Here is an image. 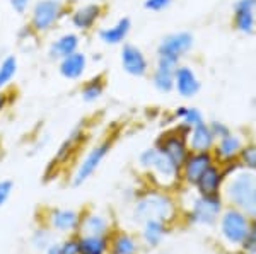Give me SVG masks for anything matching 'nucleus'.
I'll use <instances>...</instances> for the list:
<instances>
[{
    "mask_svg": "<svg viewBox=\"0 0 256 254\" xmlns=\"http://www.w3.org/2000/svg\"><path fill=\"white\" fill-rule=\"evenodd\" d=\"M132 219L135 224H142L146 220H162L174 225L181 219V210L178 198L172 191L160 188H148L137 195L132 205Z\"/></svg>",
    "mask_w": 256,
    "mask_h": 254,
    "instance_id": "1",
    "label": "nucleus"
},
{
    "mask_svg": "<svg viewBox=\"0 0 256 254\" xmlns=\"http://www.w3.org/2000/svg\"><path fill=\"white\" fill-rule=\"evenodd\" d=\"M184 191H186L188 196V203H180V220H183L188 227H216L218 217L226 208V202L222 198V195H198L193 188L186 186H184Z\"/></svg>",
    "mask_w": 256,
    "mask_h": 254,
    "instance_id": "2",
    "label": "nucleus"
},
{
    "mask_svg": "<svg viewBox=\"0 0 256 254\" xmlns=\"http://www.w3.org/2000/svg\"><path fill=\"white\" fill-rule=\"evenodd\" d=\"M222 198L226 205L241 210L250 219H256V173L238 166L227 176Z\"/></svg>",
    "mask_w": 256,
    "mask_h": 254,
    "instance_id": "3",
    "label": "nucleus"
},
{
    "mask_svg": "<svg viewBox=\"0 0 256 254\" xmlns=\"http://www.w3.org/2000/svg\"><path fill=\"white\" fill-rule=\"evenodd\" d=\"M250 217L238 208L226 205L214 229L217 232V241L220 248L230 254H239L250 234Z\"/></svg>",
    "mask_w": 256,
    "mask_h": 254,
    "instance_id": "4",
    "label": "nucleus"
},
{
    "mask_svg": "<svg viewBox=\"0 0 256 254\" xmlns=\"http://www.w3.org/2000/svg\"><path fill=\"white\" fill-rule=\"evenodd\" d=\"M138 167L146 171L156 188L174 191L181 186V169L172 161H169L166 155L160 154L156 145L147 147L138 154Z\"/></svg>",
    "mask_w": 256,
    "mask_h": 254,
    "instance_id": "5",
    "label": "nucleus"
},
{
    "mask_svg": "<svg viewBox=\"0 0 256 254\" xmlns=\"http://www.w3.org/2000/svg\"><path fill=\"white\" fill-rule=\"evenodd\" d=\"M72 12V5L65 0H36L30 9L28 29L32 36H43L55 29Z\"/></svg>",
    "mask_w": 256,
    "mask_h": 254,
    "instance_id": "6",
    "label": "nucleus"
},
{
    "mask_svg": "<svg viewBox=\"0 0 256 254\" xmlns=\"http://www.w3.org/2000/svg\"><path fill=\"white\" fill-rule=\"evenodd\" d=\"M188 133H190L188 126L181 125V123H176L174 126L160 132L154 143L159 149V152L166 155L169 161L174 162L180 169H181V166H183V162L186 161L188 154L192 152L188 147V138H186Z\"/></svg>",
    "mask_w": 256,
    "mask_h": 254,
    "instance_id": "7",
    "label": "nucleus"
},
{
    "mask_svg": "<svg viewBox=\"0 0 256 254\" xmlns=\"http://www.w3.org/2000/svg\"><path fill=\"white\" fill-rule=\"evenodd\" d=\"M111 149H113V138H104V140L96 143V145L86 154V157L79 162V166H77L76 173L72 176V186L79 188L84 183H88L94 176V173L101 167L102 161L110 155Z\"/></svg>",
    "mask_w": 256,
    "mask_h": 254,
    "instance_id": "8",
    "label": "nucleus"
},
{
    "mask_svg": "<svg viewBox=\"0 0 256 254\" xmlns=\"http://www.w3.org/2000/svg\"><path fill=\"white\" fill-rule=\"evenodd\" d=\"M195 46V36L190 31H174L160 38L156 48V56L168 58L181 63V60L188 55Z\"/></svg>",
    "mask_w": 256,
    "mask_h": 254,
    "instance_id": "9",
    "label": "nucleus"
},
{
    "mask_svg": "<svg viewBox=\"0 0 256 254\" xmlns=\"http://www.w3.org/2000/svg\"><path fill=\"white\" fill-rule=\"evenodd\" d=\"M120 63L126 75L144 79L150 73V61H148L146 51L134 43H123L120 50Z\"/></svg>",
    "mask_w": 256,
    "mask_h": 254,
    "instance_id": "10",
    "label": "nucleus"
},
{
    "mask_svg": "<svg viewBox=\"0 0 256 254\" xmlns=\"http://www.w3.org/2000/svg\"><path fill=\"white\" fill-rule=\"evenodd\" d=\"M82 220V212L70 210V208H48L43 222L52 231H56L60 234H77Z\"/></svg>",
    "mask_w": 256,
    "mask_h": 254,
    "instance_id": "11",
    "label": "nucleus"
},
{
    "mask_svg": "<svg viewBox=\"0 0 256 254\" xmlns=\"http://www.w3.org/2000/svg\"><path fill=\"white\" fill-rule=\"evenodd\" d=\"M212 164H216V157L212 152H190L186 161L183 162L180 171L181 186L193 188L196 179L200 178Z\"/></svg>",
    "mask_w": 256,
    "mask_h": 254,
    "instance_id": "12",
    "label": "nucleus"
},
{
    "mask_svg": "<svg viewBox=\"0 0 256 254\" xmlns=\"http://www.w3.org/2000/svg\"><path fill=\"white\" fill-rule=\"evenodd\" d=\"M106 5L99 2L86 3V5L76 7L70 12V24L76 31L89 32L99 24V20L104 17Z\"/></svg>",
    "mask_w": 256,
    "mask_h": 254,
    "instance_id": "13",
    "label": "nucleus"
},
{
    "mask_svg": "<svg viewBox=\"0 0 256 254\" xmlns=\"http://www.w3.org/2000/svg\"><path fill=\"white\" fill-rule=\"evenodd\" d=\"M230 26L239 34L256 32V0H236L232 5Z\"/></svg>",
    "mask_w": 256,
    "mask_h": 254,
    "instance_id": "14",
    "label": "nucleus"
},
{
    "mask_svg": "<svg viewBox=\"0 0 256 254\" xmlns=\"http://www.w3.org/2000/svg\"><path fill=\"white\" fill-rule=\"evenodd\" d=\"M244 143H246L244 137L238 132H230V133H227L226 137L217 138L216 145H214V150H212L214 157H216V162L220 164V166L238 162L239 154H241Z\"/></svg>",
    "mask_w": 256,
    "mask_h": 254,
    "instance_id": "15",
    "label": "nucleus"
},
{
    "mask_svg": "<svg viewBox=\"0 0 256 254\" xmlns=\"http://www.w3.org/2000/svg\"><path fill=\"white\" fill-rule=\"evenodd\" d=\"M178 67H180L178 61L156 56V63L148 73L156 91L160 94H171L174 91V72Z\"/></svg>",
    "mask_w": 256,
    "mask_h": 254,
    "instance_id": "16",
    "label": "nucleus"
},
{
    "mask_svg": "<svg viewBox=\"0 0 256 254\" xmlns=\"http://www.w3.org/2000/svg\"><path fill=\"white\" fill-rule=\"evenodd\" d=\"M226 179H227V173H226L224 166L216 162L196 179L193 190H195L198 195H207V196L222 195V188H224Z\"/></svg>",
    "mask_w": 256,
    "mask_h": 254,
    "instance_id": "17",
    "label": "nucleus"
},
{
    "mask_svg": "<svg viewBox=\"0 0 256 254\" xmlns=\"http://www.w3.org/2000/svg\"><path fill=\"white\" fill-rule=\"evenodd\" d=\"M172 231V225L162 220H146L140 224V232L138 239L142 243L144 249L147 251H154L160 244L164 243V239L169 236V232Z\"/></svg>",
    "mask_w": 256,
    "mask_h": 254,
    "instance_id": "18",
    "label": "nucleus"
},
{
    "mask_svg": "<svg viewBox=\"0 0 256 254\" xmlns=\"http://www.w3.org/2000/svg\"><path fill=\"white\" fill-rule=\"evenodd\" d=\"M202 91V80L195 72V68L190 65L180 63L174 72V92L183 99H193Z\"/></svg>",
    "mask_w": 256,
    "mask_h": 254,
    "instance_id": "19",
    "label": "nucleus"
},
{
    "mask_svg": "<svg viewBox=\"0 0 256 254\" xmlns=\"http://www.w3.org/2000/svg\"><path fill=\"white\" fill-rule=\"evenodd\" d=\"M110 239V254H142L144 246L138 236L132 234L125 229L114 227L108 236Z\"/></svg>",
    "mask_w": 256,
    "mask_h": 254,
    "instance_id": "20",
    "label": "nucleus"
},
{
    "mask_svg": "<svg viewBox=\"0 0 256 254\" xmlns=\"http://www.w3.org/2000/svg\"><path fill=\"white\" fill-rule=\"evenodd\" d=\"M114 229L113 220L104 214H98V212L84 210L82 212V220L79 225V232L77 234L84 236H110Z\"/></svg>",
    "mask_w": 256,
    "mask_h": 254,
    "instance_id": "21",
    "label": "nucleus"
},
{
    "mask_svg": "<svg viewBox=\"0 0 256 254\" xmlns=\"http://www.w3.org/2000/svg\"><path fill=\"white\" fill-rule=\"evenodd\" d=\"M132 27H134L132 19L126 17V15H123V17H120L113 26L99 29L98 38L104 44H110V46H122V44L126 41L128 36H130Z\"/></svg>",
    "mask_w": 256,
    "mask_h": 254,
    "instance_id": "22",
    "label": "nucleus"
},
{
    "mask_svg": "<svg viewBox=\"0 0 256 254\" xmlns=\"http://www.w3.org/2000/svg\"><path fill=\"white\" fill-rule=\"evenodd\" d=\"M80 36L77 32H64L56 39H53L48 46V58L52 61H60L65 56L79 51Z\"/></svg>",
    "mask_w": 256,
    "mask_h": 254,
    "instance_id": "23",
    "label": "nucleus"
},
{
    "mask_svg": "<svg viewBox=\"0 0 256 254\" xmlns=\"http://www.w3.org/2000/svg\"><path fill=\"white\" fill-rule=\"evenodd\" d=\"M188 147L192 152H212L217 138L214 137L212 130L208 126V121L196 125L188 133Z\"/></svg>",
    "mask_w": 256,
    "mask_h": 254,
    "instance_id": "24",
    "label": "nucleus"
},
{
    "mask_svg": "<svg viewBox=\"0 0 256 254\" xmlns=\"http://www.w3.org/2000/svg\"><path fill=\"white\" fill-rule=\"evenodd\" d=\"M88 68V55L84 51H76L58 61V73L67 80H79Z\"/></svg>",
    "mask_w": 256,
    "mask_h": 254,
    "instance_id": "25",
    "label": "nucleus"
},
{
    "mask_svg": "<svg viewBox=\"0 0 256 254\" xmlns=\"http://www.w3.org/2000/svg\"><path fill=\"white\" fill-rule=\"evenodd\" d=\"M106 87H108V79H106V73H96L90 79L84 80L79 89V94L82 97V101L88 102V104H92L101 99L106 92Z\"/></svg>",
    "mask_w": 256,
    "mask_h": 254,
    "instance_id": "26",
    "label": "nucleus"
},
{
    "mask_svg": "<svg viewBox=\"0 0 256 254\" xmlns=\"http://www.w3.org/2000/svg\"><path fill=\"white\" fill-rule=\"evenodd\" d=\"M79 254H110L108 236H84L77 234Z\"/></svg>",
    "mask_w": 256,
    "mask_h": 254,
    "instance_id": "27",
    "label": "nucleus"
},
{
    "mask_svg": "<svg viewBox=\"0 0 256 254\" xmlns=\"http://www.w3.org/2000/svg\"><path fill=\"white\" fill-rule=\"evenodd\" d=\"M172 121L181 123V125L188 126L192 130L193 126L202 125L207 120H205V114L202 113V109H198L196 106H180L172 113Z\"/></svg>",
    "mask_w": 256,
    "mask_h": 254,
    "instance_id": "28",
    "label": "nucleus"
},
{
    "mask_svg": "<svg viewBox=\"0 0 256 254\" xmlns=\"http://www.w3.org/2000/svg\"><path fill=\"white\" fill-rule=\"evenodd\" d=\"M19 68V60L16 55H7L0 61V92L10 84V80L16 77Z\"/></svg>",
    "mask_w": 256,
    "mask_h": 254,
    "instance_id": "29",
    "label": "nucleus"
},
{
    "mask_svg": "<svg viewBox=\"0 0 256 254\" xmlns=\"http://www.w3.org/2000/svg\"><path fill=\"white\" fill-rule=\"evenodd\" d=\"M82 140H84V132H82L80 128L74 130L72 135L60 145L58 154H56V161H67L68 155L74 152V149H77V145H79Z\"/></svg>",
    "mask_w": 256,
    "mask_h": 254,
    "instance_id": "30",
    "label": "nucleus"
},
{
    "mask_svg": "<svg viewBox=\"0 0 256 254\" xmlns=\"http://www.w3.org/2000/svg\"><path fill=\"white\" fill-rule=\"evenodd\" d=\"M239 167L256 173V142H246L238 159Z\"/></svg>",
    "mask_w": 256,
    "mask_h": 254,
    "instance_id": "31",
    "label": "nucleus"
},
{
    "mask_svg": "<svg viewBox=\"0 0 256 254\" xmlns=\"http://www.w3.org/2000/svg\"><path fill=\"white\" fill-rule=\"evenodd\" d=\"M31 243H32V246H34L36 249H40V251H44V249H46L48 246L53 243L52 229L46 227V225H41V227H38L34 232H32Z\"/></svg>",
    "mask_w": 256,
    "mask_h": 254,
    "instance_id": "32",
    "label": "nucleus"
},
{
    "mask_svg": "<svg viewBox=\"0 0 256 254\" xmlns=\"http://www.w3.org/2000/svg\"><path fill=\"white\" fill-rule=\"evenodd\" d=\"M174 0H144V9L148 12H162L172 5Z\"/></svg>",
    "mask_w": 256,
    "mask_h": 254,
    "instance_id": "33",
    "label": "nucleus"
},
{
    "mask_svg": "<svg viewBox=\"0 0 256 254\" xmlns=\"http://www.w3.org/2000/svg\"><path fill=\"white\" fill-rule=\"evenodd\" d=\"M62 254H79V241H77V234L68 236L60 243Z\"/></svg>",
    "mask_w": 256,
    "mask_h": 254,
    "instance_id": "34",
    "label": "nucleus"
},
{
    "mask_svg": "<svg viewBox=\"0 0 256 254\" xmlns=\"http://www.w3.org/2000/svg\"><path fill=\"white\" fill-rule=\"evenodd\" d=\"M12 191H14V181H10V179H0V208L7 203Z\"/></svg>",
    "mask_w": 256,
    "mask_h": 254,
    "instance_id": "35",
    "label": "nucleus"
},
{
    "mask_svg": "<svg viewBox=\"0 0 256 254\" xmlns=\"http://www.w3.org/2000/svg\"><path fill=\"white\" fill-rule=\"evenodd\" d=\"M208 126H210V130H212V133H214V137H216V138H222V137H226L227 133L232 132V130H230V126L227 125V123L218 121V120L208 121Z\"/></svg>",
    "mask_w": 256,
    "mask_h": 254,
    "instance_id": "36",
    "label": "nucleus"
},
{
    "mask_svg": "<svg viewBox=\"0 0 256 254\" xmlns=\"http://www.w3.org/2000/svg\"><path fill=\"white\" fill-rule=\"evenodd\" d=\"M248 249H256V219H251V227H250V234H248V239L244 246H242L241 253L248 251ZM239 253V254H241Z\"/></svg>",
    "mask_w": 256,
    "mask_h": 254,
    "instance_id": "37",
    "label": "nucleus"
},
{
    "mask_svg": "<svg viewBox=\"0 0 256 254\" xmlns=\"http://www.w3.org/2000/svg\"><path fill=\"white\" fill-rule=\"evenodd\" d=\"M9 5L12 7V10L19 15H24L31 7V0H9Z\"/></svg>",
    "mask_w": 256,
    "mask_h": 254,
    "instance_id": "38",
    "label": "nucleus"
},
{
    "mask_svg": "<svg viewBox=\"0 0 256 254\" xmlns=\"http://www.w3.org/2000/svg\"><path fill=\"white\" fill-rule=\"evenodd\" d=\"M7 106H9V96H7V91L4 89V91L0 92V114L6 111Z\"/></svg>",
    "mask_w": 256,
    "mask_h": 254,
    "instance_id": "39",
    "label": "nucleus"
},
{
    "mask_svg": "<svg viewBox=\"0 0 256 254\" xmlns=\"http://www.w3.org/2000/svg\"><path fill=\"white\" fill-rule=\"evenodd\" d=\"M44 254H62L60 243H55V241H53V243L44 249Z\"/></svg>",
    "mask_w": 256,
    "mask_h": 254,
    "instance_id": "40",
    "label": "nucleus"
},
{
    "mask_svg": "<svg viewBox=\"0 0 256 254\" xmlns=\"http://www.w3.org/2000/svg\"><path fill=\"white\" fill-rule=\"evenodd\" d=\"M241 254H256V249H248V251H242Z\"/></svg>",
    "mask_w": 256,
    "mask_h": 254,
    "instance_id": "41",
    "label": "nucleus"
},
{
    "mask_svg": "<svg viewBox=\"0 0 256 254\" xmlns=\"http://www.w3.org/2000/svg\"><path fill=\"white\" fill-rule=\"evenodd\" d=\"M150 254H171V253H162V251H156V253H150Z\"/></svg>",
    "mask_w": 256,
    "mask_h": 254,
    "instance_id": "42",
    "label": "nucleus"
}]
</instances>
